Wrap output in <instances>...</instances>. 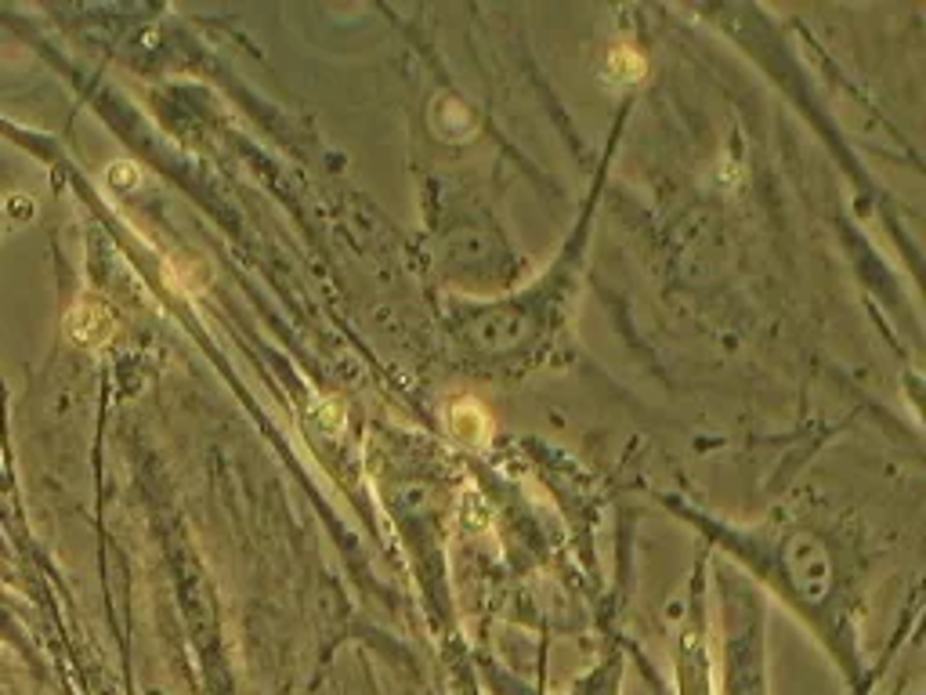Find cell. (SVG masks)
Listing matches in <instances>:
<instances>
[{
    "label": "cell",
    "instance_id": "cell-1",
    "mask_svg": "<svg viewBox=\"0 0 926 695\" xmlns=\"http://www.w3.org/2000/svg\"><path fill=\"white\" fill-rule=\"evenodd\" d=\"M66 334L73 341L102 344L105 337L113 334V315H109V308L95 305V301H80L66 319Z\"/></svg>",
    "mask_w": 926,
    "mask_h": 695
},
{
    "label": "cell",
    "instance_id": "cell-3",
    "mask_svg": "<svg viewBox=\"0 0 926 695\" xmlns=\"http://www.w3.org/2000/svg\"><path fill=\"white\" fill-rule=\"evenodd\" d=\"M109 185H113V189H134V185H138V167L127 160L109 163Z\"/></svg>",
    "mask_w": 926,
    "mask_h": 695
},
{
    "label": "cell",
    "instance_id": "cell-2",
    "mask_svg": "<svg viewBox=\"0 0 926 695\" xmlns=\"http://www.w3.org/2000/svg\"><path fill=\"white\" fill-rule=\"evenodd\" d=\"M449 424H453L456 438H463V442H482V435L489 431V417H485L482 406L471 399L456 402L453 413H449Z\"/></svg>",
    "mask_w": 926,
    "mask_h": 695
}]
</instances>
